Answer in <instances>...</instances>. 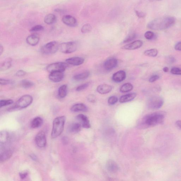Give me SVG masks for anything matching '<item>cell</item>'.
<instances>
[{"instance_id":"cell-51","label":"cell","mask_w":181,"mask_h":181,"mask_svg":"<svg viewBox=\"0 0 181 181\" xmlns=\"http://www.w3.org/2000/svg\"><path fill=\"white\" fill-rule=\"evenodd\" d=\"M4 51V48L3 46L2 45H1V47H0V53H1V55L3 53Z\"/></svg>"},{"instance_id":"cell-16","label":"cell","mask_w":181,"mask_h":181,"mask_svg":"<svg viewBox=\"0 0 181 181\" xmlns=\"http://www.w3.org/2000/svg\"><path fill=\"white\" fill-rule=\"evenodd\" d=\"M126 72L124 71L121 70L114 74L112 78L114 82L120 83L123 81L126 78Z\"/></svg>"},{"instance_id":"cell-48","label":"cell","mask_w":181,"mask_h":181,"mask_svg":"<svg viewBox=\"0 0 181 181\" xmlns=\"http://www.w3.org/2000/svg\"><path fill=\"white\" fill-rule=\"evenodd\" d=\"M27 175V173L26 172L21 173L19 174V176H20L22 179H24L25 178Z\"/></svg>"},{"instance_id":"cell-8","label":"cell","mask_w":181,"mask_h":181,"mask_svg":"<svg viewBox=\"0 0 181 181\" xmlns=\"http://www.w3.org/2000/svg\"><path fill=\"white\" fill-rule=\"evenodd\" d=\"M66 62H57L52 63L46 67V69L50 73L53 72H63L68 66Z\"/></svg>"},{"instance_id":"cell-17","label":"cell","mask_w":181,"mask_h":181,"mask_svg":"<svg viewBox=\"0 0 181 181\" xmlns=\"http://www.w3.org/2000/svg\"><path fill=\"white\" fill-rule=\"evenodd\" d=\"M40 40V37L35 34L29 35L27 38L26 40L27 43L32 46L37 45Z\"/></svg>"},{"instance_id":"cell-12","label":"cell","mask_w":181,"mask_h":181,"mask_svg":"<svg viewBox=\"0 0 181 181\" xmlns=\"http://www.w3.org/2000/svg\"><path fill=\"white\" fill-rule=\"evenodd\" d=\"M143 44L142 41L140 40H136L122 46L121 49L132 51V50H135L141 48Z\"/></svg>"},{"instance_id":"cell-1","label":"cell","mask_w":181,"mask_h":181,"mask_svg":"<svg viewBox=\"0 0 181 181\" xmlns=\"http://www.w3.org/2000/svg\"><path fill=\"white\" fill-rule=\"evenodd\" d=\"M166 115V113L163 111H159L149 114L141 119L140 127L141 129L157 126L163 123Z\"/></svg>"},{"instance_id":"cell-45","label":"cell","mask_w":181,"mask_h":181,"mask_svg":"<svg viewBox=\"0 0 181 181\" xmlns=\"http://www.w3.org/2000/svg\"><path fill=\"white\" fill-rule=\"evenodd\" d=\"M136 15L140 18H143L145 17V14L144 13L139 12L138 11H136Z\"/></svg>"},{"instance_id":"cell-41","label":"cell","mask_w":181,"mask_h":181,"mask_svg":"<svg viewBox=\"0 0 181 181\" xmlns=\"http://www.w3.org/2000/svg\"><path fill=\"white\" fill-rule=\"evenodd\" d=\"M88 85L89 83H84V84L78 86L76 90L78 92L82 91L87 88L88 87Z\"/></svg>"},{"instance_id":"cell-9","label":"cell","mask_w":181,"mask_h":181,"mask_svg":"<svg viewBox=\"0 0 181 181\" xmlns=\"http://www.w3.org/2000/svg\"><path fill=\"white\" fill-rule=\"evenodd\" d=\"M35 141L38 147L41 148L45 147L47 142L45 133L43 130L39 132L35 136Z\"/></svg>"},{"instance_id":"cell-24","label":"cell","mask_w":181,"mask_h":181,"mask_svg":"<svg viewBox=\"0 0 181 181\" xmlns=\"http://www.w3.org/2000/svg\"><path fill=\"white\" fill-rule=\"evenodd\" d=\"M43 122V119L40 117H37L33 120L30 124L32 129H37L40 127Z\"/></svg>"},{"instance_id":"cell-5","label":"cell","mask_w":181,"mask_h":181,"mask_svg":"<svg viewBox=\"0 0 181 181\" xmlns=\"http://www.w3.org/2000/svg\"><path fill=\"white\" fill-rule=\"evenodd\" d=\"M60 45L56 41H52L41 47L40 52L45 55H51L56 53L59 49Z\"/></svg>"},{"instance_id":"cell-35","label":"cell","mask_w":181,"mask_h":181,"mask_svg":"<svg viewBox=\"0 0 181 181\" xmlns=\"http://www.w3.org/2000/svg\"><path fill=\"white\" fill-rule=\"evenodd\" d=\"M13 103V100H1L0 102V107L6 106L12 104Z\"/></svg>"},{"instance_id":"cell-20","label":"cell","mask_w":181,"mask_h":181,"mask_svg":"<svg viewBox=\"0 0 181 181\" xmlns=\"http://www.w3.org/2000/svg\"><path fill=\"white\" fill-rule=\"evenodd\" d=\"M71 110L73 112H86L88 110V109L86 106L83 104H75L71 108Z\"/></svg>"},{"instance_id":"cell-3","label":"cell","mask_w":181,"mask_h":181,"mask_svg":"<svg viewBox=\"0 0 181 181\" xmlns=\"http://www.w3.org/2000/svg\"><path fill=\"white\" fill-rule=\"evenodd\" d=\"M66 120L64 116L57 117L55 119L53 122V126L51 133L52 138H57L63 132Z\"/></svg>"},{"instance_id":"cell-50","label":"cell","mask_w":181,"mask_h":181,"mask_svg":"<svg viewBox=\"0 0 181 181\" xmlns=\"http://www.w3.org/2000/svg\"><path fill=\"white\" fill-rule=\"evenodd\" d=\"M177 126L181 129V120H178L176 122Z\"/></svg>"},{"instance_id":"cell-13","label":"cell","mask_w":181,"mask_h":181,"mask_svg":"<svg viewBox=\"0 0 181 181\" xmlns=\"http://www.w3.org/2000/svg\"><path fill=\"white\" fill-rule=\"evenodd\" d=\"M63 72H53L50 73L49 75V79L52 82L58 83L62 81L64 78Z\"/></svg>"},{"instance_id":"cell-25","label":"cell","mask_w":181,"mask_h":181,"mask_svg":"<svg viewBox=\"0 0 181 181\" xmlns=\"http://www.w3.org/2000/svg\"><path fill=\"white\" fill-rule=\"evenodd\" d=\"M56 21V16L52 13H50L46 15L44 19L45 23L49 25L54 24Z\"/></svg>"},{"instance_id":"cell-29","label":"cell","mask_w":181,"mask_h":181,"mask_svg":"<svg viewBox=\"0 0 181 181\" xmlns=\"http://www.w3.org/2000/svg\"><path fill=\"white\" fill-rule=\"evenodd\" d=\"M133 86L130 83H125L120 88V91L122 93L129 92L132 90Z\"/></svg>"},{"instance_id":"cell-34","label":"cell","mask_w":181,"mask_h":181,"mask_svg":"<svg viewBox=\"0 0 181 181\" xmlns=\"http://www.w3.org/2000/svg\"><path fill=\"white\" fill-rule=\"evenodd\" d=\"M136 38V35L135 33H131L128 35L125 39L123 42L124 43H129L130 42L134 40Z\"/></svg>"},{"instance_id":"cell-38","label":"cell","mask_w":181,"mask_h":181,"mask_svg":"<svg viewBox=\"0 0 181 181\" xmlns=\"http://www.w3.org/2000/svg\"><path fill=\"white\" fill-rule=\"evenodd\" d=\"M118 101V98L116 96H113L109 97L108 100L109 104L113 105L115 104Z\"/></svg>"},{"instance_id":"cell-53","label":"cell","mask_w":181,"mask_h":181,"mask_svg":"<svg viewBox=\"0 0 181 181\" xmlns=\"http://www.w3.org/2000/svg\"><path fill=\"white\" fill-rule=\"evenodd\" d=\"M31 157L32 158V159H33L34 160H35L37 159V158H36L35 156L34 155H31Z\"/></svg>"},{"instance_id":"cell-40","label":"cell","mask_w":181,"mask_h":181,"mask_svg":"<svg viewBox=\"0 0 181 181\" xmlns=\"http://www.w3.org/2000/svg\"><path fill=\"white\" fill-rule=\"evenodd\" d=\"M171 73L173 74L181 75V69L176 68H173L171 71Z\"/></svg>"},{"instance_id":"cell-4","label":"cell","mask_w":181,"mask_h":181,"mask_svg":"<svg viewBox=\"0 0 181 181\" xmlns=\"http://www.w3.org/2000/svg\"><path fill=\"white\" fill-rule=\"evenodd\" d=\"M33 98L29 95H24L19 98L10 110L21 109L29 107L32 104Z\"/></svg>"},{"instance_id":"cell-47","label":"cell","mask_w":181,"mask_h":181,"mask_svg":"<svg viewBox=\"0 0 181 181\" xmlns=\"http://www.w3.org/2000/svg\"><path fill=\"white\" fill-rule=\"evenodd\" d=\"M168 62L170 63H174L176 61V60L173 57H169L168 59Z\"/></svg>"},{"instance_id":"cell-14","label":"cell","mask_w":181,"mask_h":181,"mask_svg":"<svg viewBox=\"0 0 181 181\" xmlns=\"http://www.w3.org/2000/svg\"><path fill=\"white\" fill-rule=\"evenodd\" d=\"M66 62L68 65L78 66L82 65L84 62V59L82 57H74L68 58Z\"/></svg>"},{"instance_id":"cell-49","label":"cell","mask_w":181,"mask_h":181,"mask_svg":"<svg viewBox=\"0 0 181 181\" xmlns=\"http://www.w3.org/2000/svg\"><path fill=\"white\" fill-rule=\"evenodd\" d=\"M62 141L63 142V143L64 144H66L68 143V138H67L66 137H63L62 139Z\"/></svg>"},{"instance_id":"cell-10","label":"cell","mask_w":181,"mask_h":181,"mask_svg":"<svg viewBox=\"0 0 181 181\" xmlns=\"http://www.w3.org/2000/svg\"><path fill=\"white\" fill-rule=\"evenodd\" d=\"M118 61L115 58H110L105 61L104 67L106 70L110 71L115 68L117 66Z\"/></svg>"},{"instance_id":"cell-19","label":"cell","mask_w":181,"mask_h":181,"mask_svg":"<svg viewBox=\"0 0 181 181\" xmlns=\"http://www.w3.org/2000/svg\"><path fill=\"white\" fill-rule=\"evenodd\" d=\"M13 59L12 58L8 57L2 62L0 65V71H4L9 69L12 66Z\"/></svg>"},{"instance_id":"cell-26","label":"cell","mask_w":181,"mask_h":181,"mask_svg":"<svg viewBox=\"0 0 181 181\" xmlns=\"http://www.w3.org/2000/svg\"><path fill=\"white\" fill-rule=\"evenodd\" d=\"M82 127L80 123H74L69 126L68 130L69 132L72 133H77L80 131Z\"/></svg>"},{"instance_id":"cell-32","label":"cell","mask_w":181,"mask_h":181,"mask_svg":"<svg viewBox=\"0 0 181 181\" xmlns=\"http://www.w3.org/2000/svg\"><path fill=\"white\" fill-rule=\"evenodd\" d=\"M0 137H1V144H4L5 142L8 141L9 138L8 133L6 132H1Z\"/></svg>"},{"instance_id":"cell-7","label":"cell","mask_w":181,"mask_h":181,"mask_svg":"<svg viewBox=\"0 0 181 181\" xmlns=\"http://www.w3.org/2000/svg\"><path fill=\"white\" fill-rule=\"evenodd\" d=\"M164 103V99L162 97L155 96L149 99L147 102V106L151 109H157L162 107Z\"/></svg>"},{"instance_id":"cell-6","label":"cell","mask_w":181,"mask_h":181,"mask_svg":"<svg viewBox=\"0 0 181 181\" xmlns=\"http://www.w3.org/2000/svg\"><path fill=\"white\" fill-rule=\"evenodd\" d=\"M77 46V44L75 42H67L60 44L59 50L64 54H71L76 51Z\"/></svg>"},{"instance_id":"cell-52","label":"cell","mask_w":181,"mask_h":181,"mask_svg":"<svg viewBox=\"0 0 181 181\" xmlns=\"http://www.w3.org/2000/svg\"><path fill=\"white\" fill-rule=\"evenodd\" d=\"M163 71L166 73V72H168L169 71V68L168 67H165L163 68Z\"/></svg>"},{"instance_id":"cell-44","label":"cell","mask_w":181,"mask_h":181,"mask_svg":"<svg viewBox=\"0 0 181 181\" xmlns=\"http://www.w3.org/2000/svg\"><path fill=\"white\" fill-rule=\"evenodd\" d=\"M26 74V72L22 70H19L16 72V76L21 77L25 76Z\"/></svg>"},{"instance_id":"cell-42","label":"cell","mask_w":181,"mask_h":181,"mask_svg":"<svg viewBox=\"0 0 181 181\" xmlns=\"http://www.w3.org/2000/svg\"><path fill=\"white\" fill-rule=\"evenodd\" d=\"M87 99L89 102L94 103H95L97 100L96 97L93 94H90L87 97Z\"/></svg>"},{"instance_id":"cell-30","label":"cell","mask_w":181,"mask_h":181,"mask_svg":"<svg viewBox=\"0 0 181 181\" xmlns=\"http://www.w3.org/2000/svg\"><path fill=\"white\" fill-rule=\"evenodd\" d=\"M144 54L147 56L155 57L157 56L158 54V51L157 49H151L145 51Z\"/></svg>"},{"instance_id":"cell-39","label":"cell","mask_w":181,"mask_h":181,"mask_svg":"<svg viewBox=\"0 0 181 181\" xmlns=\"http://www.w3.org/2000/svg\"><path fill=\"white\" fill-rule=\"evenodd\" d=\"M154 37V33L152 31H147L144 34L145 38L147 40H152Z\"/></svg>"},{"instance_id":"cell-23","label":"cell","mask_w":181,"mask_h":181,"mask_svg":"<svg viewBox=\"0 0 181 181\" xmlns=\"http://www.w3.org/2000/svg\"><path fill=\"white\" fill-rule=\"evenodd\" d=\"M137 94L135 93H130L122 96L120 99V102L124 103L132 101L135 98Z\"/></svg>"},{"instance_id":"cell-15","label":"cell","mask_w":181,"mask_h":181,"mask_svg":"<svg viewBox=\"0 0 181 181\" xmlns=\"http://www.w3.org/2000/svg\"><path fill=\"white\" fill-rule=\"evenodd\" d=\"M77 119L81 125L85 129H89L91 127V125L87 117L85 115L80 114L76 117Z\"/></svg>"},{"instance_id":"cell-37","label":"cell","mask_w":181,"mask_h":181,"mask_svg":"<svg viewBox=\"0 0 181 181\" xmlns=\"http://www.w3.org/2000/svg\"><path fill=\"white\" fill-rule=\"evenodd\" d=\"M14 83L13 80L6 79L3 78L0 79V83L2 85L12 84Z\"/></svg>"},{"instance_id":"cell-46","label":"cell","mask_w":181,"mask_h":181,"mask_svg":"<svg viewBox=\"0 0 181 181\" xmlns=\"http://www.w3.org/2000/svg\"><path fill=\"white\" fill-rule=\"evenodd\" d=\"M174 48L178 51H181V41L177 43L175 46Z\"/></svg>"},{"instance_id":"cell-11","label":"cell","mask_w":181,"mask_h":181,"mask_svg":"<svg viewBox=\"0 0 181 181\" xmlns=\"http://www.w3.org/2000/svg\"><path fill=\"white\" fill-rule=\"evenodd\" d=\"M62 21L64 24L68 26L74 27L77 25V19L70 15L64 16L62 18Z\"/></svg>"},{"instance_id":"cell-18","label":"cell","mask_w":181,"mask_h":181,"mask_svg":"<svg viewBox=\"0 0 181 181\" xmlns=\"http://www.w3.org/2000/svg\"><path fill=\"white\" fill-rule=\"evenodd\" d=\"M112 86L107 84L101 85L97 88V91L101 94H105L109 93L112 90Z\"/></svg>"},{"instance_id":"cell-31","label":"cell","mask_w":181,"mask_h":181,"mask_svg":"<svg viewBox=\"0 0 181 181\" xmlns=\"http://www.w3.org/2000/svg\"><path fill=\"white\" fill-rule=\"evenodd\" d=\"M21 84L22 87L25 89L31 88L34 85V83L31 81L27 79L22 80L21 82Z\"/></svg>"},{"instance_id":"cell-36","label":"cell","mask_w":181,"mask_h":181,"mask_svg":"<svg viewBox=\"0 0 181 181\" xmlns=\"http://www.w3.org/2000/svg\"><path fill=\"white\" fill-rule=\"evenodd\" d=\"M44 29V27L41 25H37L31 28L30 30V32H35L42 31Z\"/></svg>"},{"instance_id":"cell-33","label":"cell","mask_w":181,"mask_h":181,"mask_svg":"<svg viewBox=\"0 0 181 181\" xmlns=\"http://www.w3.org/2000/svg\"><path fill=\"white\" fill-rule=\"evenodd\" d=\"M92 28L89 24H86L82 27L81 32L83 33H87L91 32Z\"/></svg>"},{"instance_id":"cell-2","label":"cell","mask_w":181,"mask_h":181,"mask_svg":"<svg viewBox=\"0 0 181 181\" xmlns=\"http://www.w3.org/2000/svg\"><path fill=\"white\" fill-rule=\"evenodd\" d=\"M175 19L172 16H166L154 19L147 24L148 28L154 30H163L169 28L174 24Z\"/></svg>"},{"instance_id":"cell-27","label":"cell","mask_w":181,"mask_h":181,"mask_svg":"<svg viewBox=\"0 0 181 181\" xmlns=\"http://www.w3.org/2000/svg\"><path fill=\"white\" fill-rule=\"evenodd\" d=\"M68 86L66 84L61 86L58 89V95L60 98H64L67 94Z\"/></svg>"},{"instance_id":"cell-21","label":"cell","mask_w":181,"mask_h":181,"mask_svg":"<svg viewBox=\"0 0 181 181\" xmlns=\"http://www.w3.org/2000/svg\"><path fill=\"white\" fill-rule=\"evenodd\" d=\"M106 167L108 170L111 172H116L119 169L117 164L114 161L111 160L107 161Z\"/></svg>"},{"instance_id":"cell-43","label":"cell","mask_w":181,"mask_h":181,"mask_svg":"<svg viewBox=\"0 0 181 181\" xmlns=\"http://www.w3.org/2000/svg\"><path fill=\"white\" fill-rule=\"evenodd\" d=\"M159 78V76L157 75H154L152 76L149 79V82L150 83H153L157 80Z\"/></svg>"},{"instance_id":"cell-28","label":"cell","mask_w":181,"mask_h":181,"mask_svg":"<svg viewBox=\"0 0 181 181\" xmlns=\"http://www.w3.org/2000/svg\"><path fill=\"white\" fill-rule=\"evenodd\" d=\"M90 73L88 71H85L81 73L75 75L73 77L74 80L76 81H80L87 79L89 76Z\"/></svg>"},{"instance_id":"cell-22","label":"cell","mask_w":181,"mask_h":181,"mask_svg":"<svg viewBox=\"0 0 181 181\" xmlns=\"http://www.w3.org/2000/svg\"><path fill=\"white\" fill-rule=\"evenodd\" d=\"M13 152L10 150H7L3 151L1 153L0 156V161L1 162H3L6 161L12 157Z\"/></svg>"}]
</instances>
